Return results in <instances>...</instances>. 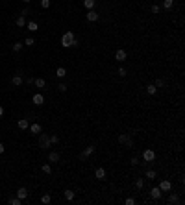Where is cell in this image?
Segmentation results:
<instances>
[{
  "label": "cell",
  "instance_id": "obj_30",
  "mask_svg": "<svg viewBox=\"0 0 185 205\" xmlns=\"http://www.w3.org/2000/svg\"><path fill=\"white\" fill-rule=\"evenodd\" d=\"M172 6H174V0H163V7L165 9H170Z\"/></svg>",
  "mask_w": 185,
  "mask_h": 205
},
{
  "label": "cell",
  "instance_id": "obj_13",
  "mask_svg": "<svg viewBox=\"0 0 185 205\" xmlns=\"http://www.w3.org/2000/svg\"><path fill=\"white\" fill-rule=\"evenodd\" d=\"M17 126H19V129H28V128H30L28 118H21V120L17 122Z\"/></svg>",
  "mask_w": 185,
  "mask_h": 205
},
{
  "label": "cell",
  "instance_id": "obj_23",
  "mask_svg": "<svg viewBox=\"0 0 185 205\" xmlns=\"http://www.w3.org/2000/svg\"><path fill=\"white\" fill-rule=\"evenodd\" d=\"M154 85H156V89H163L165 87V80L163 78H157V80L154 81Z\"/></svg>",
  "mask_w": 185,
  "mask_h": 205
},
{
  "label": "cell",
  "instance_id": "obj_24",
  "mask_svg": "<svg viewBox=\"0 0 185 205\" xmlns=\"http://www.w3.org/2000/svg\"><path fill=\"white\" fill-rule=\"evenodd\" d=\"M56 76L57 78H65L67 76V70L63 69V67H59V69H56Z\"/></svg>",
  "mask_w": 185,
  "mask_h": 205
},
{
  "label": "cell",
  "instance_id": "obj_26",
  "mask_svg": "<svg viewBox=\"0 0 185 205\" xmlns=\"http://www.w3.org/2000/svg\"><path fill=\"white\" fill-rule=\"evenodd\" d=\"M143 187H144V179H143V177H137V179H135V188H139V190H141Z\"/></svg>",
  "mask_w": 185,
  "mask_h": 205
},
{
  "label": "cell",
  "instance_id": "obj_20",
  "mask_svg": "<svg viewBox=\"0 0 185 205\" xmlns=\"http://www.w3.org/2000/svg\"><path fill=\"white\" fill-rule=\"evenodd\" d=\"M144 177H146V179H156V177H157V172L156 170H152V168H150V170H146V174H144Z\"/></svg>",
  "mask_w": 185,
  "mask_h": 205
},
{
  "label": "cell",
  "instance_id": "obj_31",
  "mask_svg": "<svg viewBox=\"0 0 185 205\" xmlns=\"http://www.w3.org/2000/svg\"><path fill=\"white\" fill-rule=\"evenodd\" d=\"M22 46H24V43H15L13 45V52H21Z\"/></svg>",
  "mask_w": 185,
  "mask_h": 205
},
{
  "label": "cell",
  "instance_id": "obj_43",
  "mask_svg": "<svg viewBox=\"0 0 185 205\" xmlns=\"http://www.w3.org/2000/svg\"><path fill=\"white\" fill-rule=\"evenodd\" d=\"M4 115V107H2V105H0V116H2Z\"/></svg>",
  "mask_w": 185,
  "mask_h": 205
},
{
  "label": "cell",
  "instance_id": "obj_36",
  "mask_svg": "<svg viewBox=\"0 0 185 205\" xmlns=\"http://www.w3.org/2000/svg\"><path fill=\"white\" fill-rule=\"evenodd\" d=\"M57 142H59V137H57V135H52V137H50V144H57Z\"/></svg>",
  "mask_w": 185,
  "mask_h": 205
},
{
  "label": "cell",
  "instance_id": "obj_28",
  "mask_svg": "<svg viewBox=\"0 0 185 205\" xmlns=\"http://www.w3.org/2000/svg\"><path fill=\"white\" fill-rule=\"evenodd\" d=\"M146 93H148V94H156V93H157V89H156V85H154V83H150V85H146Z\"/></svg>",
  "mask_w": 185,
  "mask_h": 205
},
{
  "label": "cell",
  "instance_id": "obj_1",
  "mask_svg": "<svg viewBox=\"0 0 185 205\" xmlns=\"http://www.w3.org/2000/svg\"><path fill=\"white\" fill-rule=\"evenodd\" d=\"M50 146H52V144H50V137L46 135V133H39V148L41 150H48Z\"/></svg>",
  "mask_w": 185,
  "mask_h": 205
},
{
  "label": "cell",
  "instance_id": "obj_44",
  "mask_svg": "<svg viewBox=\"0 0 185 205\" xmlns=\"http://www.w3.org/2000/svg\"><path fill=\"white\" fill-rule=\"evenodd\" d=\"M22 2H26V4H28V2H30V0H22Z\"/></svg>",
  "mask_w": 185,
  "mask_h": 205
},
{
  "label": "cell",
  "instance_id": "obj_12",
  "mask_svg": "<svg viewBox=\"0 0 185 205\" xmlns=\"http://www.w3.org/2000/svg\"><path fill=\"white\" fill-rule=\"evenodd\" d=\"M93 153H94V146H87L83 152H81V159H87V157H91Z\"/></svg>",
  "mask_w": 185,
  "mask_h": 205
},
{
  "label": "cell",
  "instance_id": "obj_14",
  "mask_svg": "<svg viewBox=\"0 0 185 205\" xmlns=\"http://www.w3.org/2000/svg\"><path fill=\"white\" fill-rule=\"evenodd\" d=\"M17 198H19V200H26V198H28V190H26L24 187H21V188L17 190Z\"/></svg>",
  "mask_w": 185,
  "mask_h": 205
},
{
  "label": "cell",
  "instance_id": "obj_38",
  "mask_svg": "<svg viewBox=\"0 0 185 205\" xmlns=\"http://www.w3.org/2000/svg\"><path fill=\"white\" fill-rule=\"evenodd\" d=\"M124 203H126V205H135V200H133V198H126Z\"/></svg>",
  "mask_w": 185,
  "mask_h": 205
},
{
  "label": "cell",
  "instance_id": "obj_17",
  "mask_svg": "<svg viewBox=\"0 0 185 205\" xmlns=\"http://www.w3.org/2000/svg\"><path fill=\"white\" fill-rule=\"evenodd\" d=\"M48 161L50 163H57V161H59V153L57 152H50L48 153Z\"/></svg>",
  "mask_w": 185,
  "mask_h": 205
},
{
  "label": "cell",
  "instance_id": "obj_11",
  "mask_svg": "<svg viewBox=\"0 0 185 205\" xmlns=\"http://www.w3.org/2000/svg\"><path fill=\"white\" fill-rule=\"evenodd\" d=\"M94 177H96V179H106V170H104V168H102V166H98L96 168V170H94Z\"/></svg>",
  "mask_w": 185,
  "mask_h": 205
},
{
  "label": "cell",
  "instance_id": "obj_34",
  "mask_svg": "<svg viewBox=\"0 0 185 205\" xmlns=\"http://www.w3.org/2000/svg\"><path fill=\"white\" fill-rule=\"evenodd\" d=\"M24 45H26V46H33V45H35L33 37H28V39H26V41H24Z\"/></svg>",
  "mask_w": 185,
  "mask_h": 205
},
{
  "label": "cell",
  "instance_id": "obj_5",
  "mask_svg": "<svg viewBox=\"0 0 185 205\" xmlns=\"http://www.w3.org/2000/svg\"><path fill=\"white\" fill-rule=\"evenodd\" d=\"M115 59L119 63H124L126 59H128V52H126V50H117L115 52Z\"/></svg>",
  "mask_w": 185,
  "mask_h": 205
},
{
  "label": "cell",
  "instance_id": "obj_19",
  "mask_svg": "<svg viewBox=\"0 0 185 205\" xmlns=\"http://www.w3.org/2000/svg\"><path fill=\"white\" fill-rule=\"evenodd\" d=\"M26 28H28V31H37V30H39V24H37L35 21H31V22L26 24Z\"/></svg>",
  "mask_w": 185,
  "mask_h": 205
},
{
  "label": "cell",
  "instance_id": "obj_9",
  "mask_svg": "<svg viewBox=\"0 0 185 205\" xmlns=\"http://www.w3.org/2000/svg\"><path fill=\"white\" fill-rule=\"evenodd\" d=\"M22 81H24V80H22V74H21V72H19V74H15V76L11 78V85H15V87H21V85H22Z\"/></svg>",
  "mask_w": 185,
  "mask_h": 205
},
{
  "label": "cell",
  "instance_id": "obj_7",
  "mask_svg": "<svg viewBox=\"0 0 185 205\" xmlns=\"http://www.w3.org/2000/svg\"><path fill=\"white\" fill-rule=\"evenodd\" d=\"M85 17H87V21H89V22H96L100 15H98L94 9H87V15H85Z\"/></svg>",
  "mask_w": 185,
  "mask_h": 205
},
{
  "label": "cell",
  "instance_id": "obj_16",
  "mask_svg": "<svg viewBox=\"0 0 185 205\" xmlns=\"http://www.w3.org/2000/svg\"><path fill=\"white\" fill-rule=\"evenodd\" d=\"M168 203H182V200H180V196L176 194V192H172L170 196H168V200H167Z\"/></svg>",
  "mask_w": 185,
  "mask_h": 205
},
{
  "label": "cell",
  "instance_id": "obj_18",
  "mask_svg": "<svg viewBox=\"0 0 185 205\" xmlns=\"http://www.w3.org/2000/svg\"><path fill=\"white\" fill-rule=\"evenodd\" d=\"M30 131L33 133V135H39V133L43 131V129H41V124H31V126H30Z\"/></svg>",
  "mask_w": 185,
  "mask_h": 205
},
{
  "label": "cell",
  "instance_id": "obj_33",
  "mask_svg": "<svg viewBox=\"0 0 185 205\" xmlns=\"http://www.w3.org/2000/svg\"><path fill=\"white\" fill-rule=\"evenodd\" d=\"M41 7L43 9H48L50 7V0H41Z\"/></svg>",
  "mask_w": 185,
  "mask_h": 205
},
{
  "label": "cell",
  "instance_id": "obj_8",
  "mask_svg": "<svg viewBox=\"0 0 185 205\" xmlns=\"http://www.w3.org/2000/svg\"><path fill=\"white\" fill-rule=\"evenodd\" d=\"M161 194H163V192H161V188H159V187H154V188L150 190V198L154 200V202H157V200L161 198Z\"/></svg>",
  "mask_w": 185,
  "mask_h": 205
},
{
  "label": "cell",
  "instance_id": "obj_40",
  "mask_svg": "<svg viewBox=\"0 0 185 205\" xmlns=\"http://www.w3.org/2000/svg\"><path fill=\"white\" fill-rule=\"evenodd\" d=\"M137 164H139V159H137V157H132V166H137Z\"/></svg>",
  "mask_w": 185,
  "mask_h": 205
},
{
  "label": "cell",
  "instance_id": "obj_29",
  "mask_svg": "<svg viewBox=\"0 0 185 205\" xmlns=\"http://www.w3.org/2000/svg\"><path fill=\"white\" fill-rule=\"evenodd\" d=\"M65 200H69V202H72V200H74V192L70 190V188H69V190H65Z\"/></svg>",
  "mask_w": 185,
  "mask_h": 205
},
{
  "label": "cell",
  "instance_id": "obj_6",
  "mask_svg": "<svg viewBox=\"0 0 185 205\" xmlns=\"http://www.w3.org/2000/svg\"><path fill=\"white\" fill-rule=\"evenodd\" d=\"M159 188H161V192H168L172 188V183L168 179H163V181H159Z\"/></svg>",
  "mask_w": 185,
  "mask_h": 205
},
{
  "label": "cell",
  "instance_id": "obj_21",
  "mask_svg": "<svg viewBox=\"0 0 185 205\" xmlns=\"http://www.w3.org/2000/svg\"><path fill=\"white\" fill-rule=\"evenodd\" d=\"M33 85H35V87H39V89H43V87H45V85H46V81L43 80V78H37V80L33 81Z\"/></svg>",
  "mask_w": 185,
  "mask_h": 205
},
{
  "label": "cell",
  "instance_id": "obj_3",
  "mask_svg": "<svg viewBox=\"0 0 185 205\" xmlns=\"http://www.w3.org/2000/svg\"><path fill=\"white\" fill-rule=\"evenodd\" d=\"M143 161H144V163H154V161H156V152H154V150H150V148L144 150V152H143Z\"/></svg>",
  "mask_w": 185,
  "mask_h": 205
},
{
  "label": "cell",
  "instance_id": "obj_41",
  "mask_svg": "<svg viewBox=\"0 0 185 205\" xmlns=\"http://www.w3.org/2000/svg\"><path fill=\"white\" fill-rule=\"evenodd\" d=\"M33 81H35V78H26V83H28V85H33Z\"/></svg>",
  "mask_w": 185,
  "mask_h": 205
},
{
  "label": "cell",
  "instance_id": "obj_4",
  "mask_svg": "<svg viewBox=\"0 0 185 205\" xmlns=\"http://www.w3.org/2000/svg\"><path fill=\"white\" fill-rule=\"evenodd\" d=\"M119 142H120V144H124V146H128V148H132V146H133L132 137L126 135V133H120V135H119Z\"/></svg>",
  "mask_w": 185,
  "mask_h": 205
},
{
  "label": "cell",
  "instance_id": "obj_35",
  "mask_svg": "<svg viewBox=\"0 0 185 205\" xmlns=\"http://www.w3.org/2000/svg\"><path fill=\"white\" fill-rule=\"evenodd\" d=\"M21 202H22V200H19V198H9V203L11 205H21Z\"/></svg>",
  "mask_w": 185,
  "mask_h": 205
},
{
  "label": "cell",
  "instance_id": "obj_27",
  "mask_svg": "<svg viewBox=\"0 0 185 205\" xmlns=\"http://www.w3.org/2000/svg\"><path fill=\"white\" fill-rule=\"evenodd\" d=\"M50 202H52V198H50V194H43V196H41V203L48 205Z\"/></svg>",
  "mask_w": 185,
  "mask_h": 205
},
{
  "label": "cell",
  "instance_id": "obj_32",
  "mask_svg": "<svg viewBox=\"0 0 185 205\" xmlns=\"http://www.w3.org/2000/svg\"><path fill=\"white\" fill-rule=\"evenodd\" d=\"M117 74H119V76H120V78H124V76H126V74H128V70H126V69H124V67H119V70H117Z\"/></svg>",
  "mask_w": 185,
  "mask_h": 205
},
{
  "label": "cell",
  "instance_id": "obj_10",
  "mask_svg": "<svg viewBox=\"0 0 185 205\" xmlns=\"http://www.w3.org/2000/svg\"><path fill=\"white\" fill-rule=\"evenodd\" d=\"M31 102H33L35 105H43V104H45V96H43L41 93H37V94H33V98H31Z\"/></svg>",
  "mask_w": 185,
  "mask_h": 205
},
{
  "label": "cell",
  "instance_id": "obj_15",
  "mask_svg": "<svg viewBox=\"0 0 185 205\" xmlns=\"http://www.w3.org/2000/svg\"><path fill=\"white\" fill-rule=\"evenodd\" d=\"M15 24H17L19 28H24V26H26V19H24V15H19V17L15 19Z\"/></svg>",
  "mask_w": 185,
  "mask_h": 205
},
{
  "label": "cell",
  "instance_id": "obj_42",
  "mask_svg": "<svg viewBox=\"0 0 185 205\" xmlns=\"http://www.w3.org/2000/svg\"><path fill=\"white\" fill-rule=\"evenodd\" d=\"M4 150H6V146H4V144L0 142V153H4Z\"/></svg>",
  "mask_w": 185,
  "mask_h": 205
},
{
  "label": "cell",
  "instance_id": "obj_2",
  "mask_svg": "<svg viewBox=\"0 0 185 205\" xmlns=\"http://www.w3.org/2000/svg\"><path fill=\"white\" fill-rule=\"evenodd\" d=\"M74 33L72 31H65V33H63V37H61V46H65V48H69L70 45H72V41H74Z\"/></svg>",
  "mask_w": 185,
  "mask_h": 205
},
{
  "label": "cell",
  "instance_id": "obj_37",
  "mask_svg": "<svg viewBox=\"0 0 185 205\" xmlns=\"http://www.w3.org/2000/svg\"><path fill=\"white\" fill-rule=\"evenodd\" d=\"M150 11H152L154 15H157V13H159V6H157V4H154V6L150 7Z\"/></svg>",
  "mask_w": 185,
  "mask_h": 205
},
{
  "label": "cell",
  "instance_id": "obj_39",
  "mask_svg": "<svg viewBox=\"0 0 185 205\" xmlns=\"http://www.w3.org/2000/svg\"><path fill=\"white\" fill-rule=\"evenodd\" d=\"M57 91H59V93H65V91H67V85H65V83H59V85H57Z\"/></svg>",
  "mask_w": 185,
  "mask_h": 205
},
{
  "label": "cell",
  "instance_id": "obj_25",
  "mask_svg": "<svg viewBox=\"0 0 185 205\" xmlns=\"http://www.w3.org/2000/svg\"><path fill=\"white\" fill-rule=\"evenodd\" d=\"M41 170L45 172V174H52V166H50L48 163H45V164H41Z\"/></svg>",
  "mask_w": 185,
  "mask_h": 205
},
{
  "label": "cell",
  "instance_id": "obj_22",
  "mask_svg": "<svg viewBox=\"0 0 185 205\" xmlns=\"http://www.w3.org/2000/svg\"><path fill=\"white\" fill-rule=\"evenodd\" d=\"M94 4H96V0H83L85 9H93V7H94Z\"/></svg>",
  "mask_w": 185,
  "mask_h": 205
}]
</instances>
